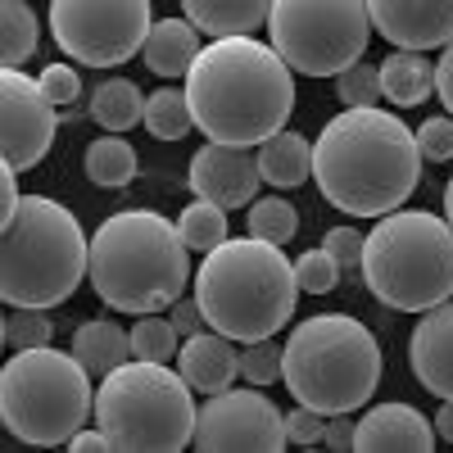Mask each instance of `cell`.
I'll use <instances>...</instances> for the list:
<instances>
[{"mask_svg":"<svg viewBox=\"0 0 453 453\" xmlns=\"http://www.w3.org/2000/svg\"><path fill=\"white\" fill-rule=\"evenodd\" d=\"M335 96L345 100V104H376V100H386L381 91V68L376 64H349L345 73H335Z\"/></svg>","mask_w":453,"mask_h":453,"instance_id":"34","label":"cell"},{"mask_svg":"<svg viewBox=\"0 0 453 453\" xmlns=\"http://www.w3.org/2000/svg\"><path fill=\"white\" fill-rule=\"evenodd\" d=\"M363 241H367V236H358L354 226H331V232L322 236V245H326L331 258L340 263V277L363 273Z\"/></svg>","mask_w":453,"mask_h":453,"instance_id":"35","label":"cell"},{"mask_svg":"<svg viewBox=\"0 0 453 453\" xmlns=\"http://www.w3.org/2000/svg\"><path fill=\"white\" fill-rule=\"evenodd\" d=\"M36 82H42V91H46L59 109H68L73 100L82 96V78H78V68H73V64H46Z\"/></svg>","mask_w":453,"mask_h":453,"instance_id":"38","label":"cell"},{"mask_svg":"<svg viewBox=\"0 0 453 453\" xmlns=\"http://www.w3.org/2000/svg\"><path fill=\"white\" fill-rule=\"evenodd\" d=\"M226 213H232V209H222V204L196 196V204H186L181 218H177V232H181L186 250H200V254L218 250L226 241Z\"/></svg>","mask_w":453,"mask_h":453,"instance_id":"28","label":"cell"},{"mask_svg":"<svg viewBox=\"0 0 453 453\" xmlns=\"http://www.w3.org/2000/svg\"><path fill=\"white\" fill-rule=\"evenodd\" d=\"M168 313H173V326H177L181 335H196V331H204V313H200L196 299H177V304H173Z\"/></svg>","mask_w":453,"mask_h":453,"instance_id":"41","label":"cell"},{"mask_svg":"<svg viewBox=\"0 0 453 453\" xmlns=\"http://www.w3.org/2000/svg\"><path fill=\"white\" fill-rule=\"evenodd\" d=\"M0 64L5 68H19V64H27L32 55H36V42H42V23H36V14H32V5L27 0H5L0 5Z\"/></svg>","mask_w":453,"mask_h":453,"instance_id":"27","label":"cell"},{"mask_svg":"<svg viewBox=\"0 0 453 453\" xmlns=\"http://www.w3.org/2000/svg\"><path fill=\"white\" fill-rule=\"evenodd\" d=\"M145 127L155 141H181L191 136L196 127V109L191 96L177 91V87H159L155 96H145Z\"/></svg>","mask_w":453,"mask_h":453,"instance_id":"26","label":"cell"},{"mask_svg":"<svg viewBox=\"0 0 453 453\" xmlns=\"http://www.w3.org/2000/svg\"><path fill=\"white\" fill-rule=\"evenodd\" d=\"M435 435L444 444H453V399H440V412H435Z\"/></svg>","mask_w":453,"mask_h":453,"instance_id":"44","label":"cell"},{"mask_svg":"<svg viewBox=\"0 0 453 453\" xmlns=\"http://www.w3.org/2000/svg\"><path fill=\"white\" fill-rule=\"evenodd\" d=\"M196 390L173 363L127 358L100 376L96 390V426L109 449L123 453H177L196 440Z\"/></svg>","mask_w":453,"mask_h":453,"instance_id":"6","label":"cell"},{"mask_svg":"<svg viewBox=\"0 0 453 453\" xmlns=\"http://www.w3.org/2000/svg\"><path fill=\"white\" fill-rule=\"evenodd\" d=\"M196 127L222 145H263L295 113V68L254 36H218L186 73Z\"/></svg>","mask_w":453,"mask_h":453,"instance_id":"2","label":"cell"},{"mask_svg":"<svg viewBox=\"0 0 453 453\" xmlns=\"http://www.w3.org/2000/svg\"><path fill=\"white\" fill-rule=\"evenodd\" d=\"M96 418L91 372L78 354L55 345L14 349L0 372V422L32 449H59Z\"/></svg>","mask_w":453,"mask_h":453,"instance_id":"9","label":"cell"},{"mask_svg":"<svg viewBox=\"0 0 453 453\" xmlns=\"http://www.w3.org/2000/svg\"><path fill=\"white\" fill-rule=\"evenodd\" d=\"M363 281L395 313H426L453 299V226L422 209L376 218L363 241Z\"/></svg>","mask_w":453,"mask_h":453,"instance_id":"7","label":"cell"},{"mask_svg":"<svg viewBox=\"0 0 453 453\" xmlns=\"http://www.w3.org/2000/svg\"><path fill=\"white\" fill-rule=\"evenodd\" d=\"M241 376L250 386H273L286 376V345H277L273 335H263V340H245V349H241Z\"/></svg>","mask_w":453,"mask_h":453,"instance_id":"31","label":"cell"},{"mask_svg":"<svg viewBox=\"0 0 453 453\" xmlns=\"http://www.w3.org/2000/svg\"><path fill=\"white\" fill-rule=\"evenodd\" d=\"M258 173L277 191H295L313 177V141L299 132H277L258 145Z\"/></svg>","mask_w":453,"mask_h":453,"instance_id":"21","label":"cell"},{"mask_svg":"<svg viewBox=\"0 0 453 453\" xmlns=\"http://www.w3.org/2000/svg\"><path fill=\"white\" fill-rule=\"evenodd\" d=\"M177 372L191 381V390L218 395V390H232L236 376H241V349L232 345V335L222 331H196L181 340V354H177Z\"/></svg>","mask_w":453,"mask_h":453,"instance_id":"18","label":"cell"},{"mask_svg":"<svg viewBox=\"0 0 453 453\" xmlns=\"http://www.w3.org/2000/svg\"><path fill=\"white\" fill-rule=\"evenodd\" d=\"M82 168H87V177H91L96 186H104V191H123V186L136 181L141 159H136L132 141H123V132H109V136H96V141L87 145Z\"/></svg>","mask_w":453,"mask_h":453,"instance_id":"24","label":"cell"},{"mask_svg":"<svg viewBox=\"0 0 453 453\" xmlns=\"http://www.w3.org/2000/svg\"><path fill=\"white\" fill-rule=\"evenodd\" d=\"M55 109L59 104L27 73H0V164L14 173L42 164L55 145Z\"/></svg>","mask_w":453,"mask_h":453,"instance_id":"13","label":"cell"},{"mask_svg":"<svg viewBox=\"0 0 453 453\" xmlns=\"http://www.w3.org/2000/svg\"><path fill=\"white\" fill-rule=\"evenodd\" d=\"M381 91L390 104L412 109L435 91V64L426 59V50H395L381 64Z\"/></svg>","mask_w":453,"mask_h":453,"instance_id":"23","label":"cell"},{"mask_svg":"<svg viewBox=\"0 0 453 453\" xmlns=\"http://www.w3.org/2000/svg\"><path fill=\"white\" fill-rule=\"evenodd\" d=\"M200 27L191 23V19H159L155 27H150V36H145V46H141V59H145V68L155 73V78H164V82H177V78H186L191 73V64L200 59Z\"/></svg>","mask_w":453,"mask_h":453,"instance_id":"19","label":"cell"},{"mask_svg":"<svg viewBox=\"0 0 453 453\" xmlns=\"http://www.w3.org/2000/svg\"><path fill=\"white\" fill-rule=\"evenodd\" d=\"M73 354L82 358V367L91 376H109L113 367H123L132 358V331H123L109 318L82 322L78 331H73Z\"/></svg>","mask_w":453,"mask_h":453,"instance_id":"22","label":"cell"},{"mask_svg":"<svg viewBox=\"0 0 453 453\" xmlns=\"http://www.w3.org/2000/svg\"><path fill=\"white\" fill-rule=\"evenodd\" d=\"M68 449H78V453H91V449H109V440H104V431L96 426V431H78L68 440Z\"/></svg>","mask_w":453,"mask_h":453,"instance_id":"43","label":"cell"},{"mask_svg":"<svg viewBox=\"0 0 453 453\" xmlns=\"http://www.w3.org/2000/svg\"><path fill=\"white\" fill-rule=\"evenodd\" d=\"M408 367L435 399H453V299L418 318L408 335Z\"/></svg>","mask_w":453,"mask_h":453,"instance_id":"16","label":"cell"},{"mask_svg":"<svg viewBox=\"0 0 453 453\" xmlns=\"http://www.w3.org/2000/svg\"><path fill=\"white\" fill-rule=\"evenodd\" d=\"M191 191L200 200H213L222 209H245L254 204L258 186H263V173H258V150L254 145H222V141H209L191 155Z\"/></svg>","mask_w":453,"mask_h":453,"instance_id":"14","label":"cell"},{"mask_svg":"<svg viewBox=\"0 0 453 453\" xmlns=\"http://www.w3.org/2000/svg\"><path fill=\"white\" fill-rule=\"evenodd\" d=\"M363 453H431L435 422H426L412 403H376L358 422Z\"/></svg>","mask_w":453,"mask_h":453,"instance_id":"17","label":"cell"},{"mask_svg":"<svg viewBox=\"0 0 453 453\" xmlns=\"http://www.w3.org/2000/svg\"><path fill=\"white\" fill-rule=\"evenodd\" d=\"M181 14L209 42H218V36H250L254 27H268L273 0H181Z\"/></svg>","mask_w":453,"mask_h":453,"instance_id":"20","label":"cell"},{"mask_svg":"<svg viewBox=\"0 0 453 453\" xmlns=\"http://www.w3.org/2000/svg\"><path fill=\"white\" fill-rule=\"evenodd\" d=\"M435 96L444 100V109L453 113V42L444 46V55L435 59Z\"/></svg>","mask_w":453,"mask_h":453,"instance_id":"42","label":"cell"},{"mask_svg":"<svg viewBox=\"0 0 453 453\" xmlns=\"http://www.w3.org/2000/svg\"><path fill=\"white\" fill-rule=\"evenodd\" d=\"M87 281L113 313H168L191 281V250L173 218L123 209L96 226Z\"/></svg>","mask_w":453,"mask_h":453,"instance_id":"3","label":"cell"},{"mask_svg":"<svg viewBox=\"0 0 453 453\" xmlns=\"http://www.w3.org/2000/svg\"><path fill=\"white\" fill-rule=\"evenodd\" d=\"M0 335H5L10 349H42L55 340V322L46 318V309H10Z\"/></svg>","mask_w":453,"mask_h":453,"instance_id":"32","label":"cell"},{"mask_svg":"<svg viewBox=\"0 0 453 453\" xmlns=\"http://www.w3.org/2000/svg\"><path fill=\"white\" fill-rule=\"evenodd\" d=\"M295 277H299V286H304L309 295H331L340 281V263L331 258V250L326 245H318V250H304L295 258Z\"/></svg>","mask_w":453,"mask_h":453,"instance_id":"33","label":"cell"},{"mask_svg":"<svg viewBox=\"0 0 453 453\" xmlns=\"http://www.w3.org/2000/svg\"><path fill=\"white\" fill-rule=\"evenodd\" d=\"M326 449L335 453H345V449H358V422H354V412H331L326 418Z\"/></svg>","mask_w":453,"mask_h":453,"instance_id":"39","label":"cell"},{"mask_svg":"<svg viewBox=\"0 0 453 453\" xmlns=\"http://www.w3.org/2000/svg\"><path fill=\"white\" fill-rule=\"evenodd\" d=\"M367 10L395 50H444L453 42V0H367Z\"/></svg>","mask_w":453,"mask_h":453,"instance_id":"15","label":"cell"},{"mask_svg":"<svg viewBox=\"0 0 453 453\" xmlns=\"http://www.w3.org/2000/svg\"><path fill=\"white\" fill-rule=\"evenodd\" d=\"M286 390L318 412H354L381 386V345L349 313L304 318L286 340Z\"/></svg>","mask_w":453,"mask_h":453,"instance_id":"8","label":"cell"},{"mask_svg":"<svg viewBox=\"0 0 453 453\" xmlns=\"http://www.w3.org/2000/svg\"><path fill=\"white\" fill-rule=\"evenodd\" d=\"M19 204H23V196H19V173L0 164V226L19 213Z\"/></svg>","mask_w":453,"mask_h":453,"instance_id":"40","label":"cell"},{"mask_svg":"<svg viewBox=\"0 0 453 453\" xmlns=\"http://www.w3.org/2000/svg\"><path fill=\"white\" fill-rule=\"evenodd\" d=\"M286 435H290V444H299V449H318V444L326 440V412L299 403L295 412H286Z\"/></svg>","mask_w":453,"mask_h":453,"instance_id":"37","label":"cell"},{"mask_svg":"<svg viewBox=\"0 0 453 453\" xmlns=\"http://www.w3.org/2000/svg\"><path fill=\"white\" fill-rule=\"evenodd\" d=\"M444 218H449V226H453V177H449V186H444Z\"/></svg>","mask_w":453,"mask_h":453,"instance_id":"45","label":"cell"},{"mask_svg":"<svg viewBox=\"0 0 453 453\" xmlns=\"http://www.w3.org/2000/svg\"><path fill=\"white\" fill-rule=\"evenodd\" d=\"M91 119L104 132H132L136 123H145V96L132 78H104L91 96Z\"/></svg>","mask_w":453,"mask_h":453,"instance_id":"25","label":"cell"},{"mask_svg":"<svg viewBox=\"0 0 453 453\" xmlns=\"http://www.w3.org/2000/svg\"><path fill=\"white\" fill-rule=\"evenodd\" d=\"M191 444L200 453H277L290 444L286 412L258 390H218L200 403Z\"/></svg>","mask_w":453,"mask_h":453,"instance_id":"12","label":"cell"},{"mask_svg":"<svg viewBox=\"0 0 453 453\" xmlns=\"http://www.w3.org/2000/svg\"><path fill=\"white\" fill-rule=\"evenodd\" d=\"M367 0H273L268 42L309 78H335L367 55L372 42Z\"/></svg>","mask_w":453,"mask_h":453,"instance_id":"10","label":"cell"},{"mask_svg":"<svg viewBox=\"0 0 453 453\" xmlns=\"http://www.w3.org/2000/svg\"><path fill=\"white\" fill-rule=\"evenodd\" d=\"M295 232H299V213H295L290 200H281V196H263V200L250 204V236L273 241V245H290Z\"/></svg>","mask_w":453,"mask_h":453,"instance_id":"30","label":"cell"},{"mask_svg":"<svg viewBox=\"0 0 453 453\" xmlns=\"http://www.w3.org/2000/svg\"><path fill=\"white\" fill-rule=\"evenodd\" d=\"M91 273V236L50 196H23L0 226V295L10 309H55Z\"/></svg>","mask_w":453,"mask_h":453,"instance_id":"5","label":"cell"},{"mask_svg":"<svg viewBox=\"0 0 453 453\" xmlns=\"http://www.w3.org/2000/svg\"><path fill=\"white\" fill-rule=\"evenodd\" d=\"M150 27V0H50V36L73 64L119 68L145 46Z\"/></svg>","mask_w":453,"mask_h":453,"instance_id":"11","label":"cell"},{"mask_svg":"<svg viewBox=\"0 0 453 453\" xmlns=\"http://www.w3.org/2000/svg\"><path fill=\"white\" fill-rule=\"evenodd\" d=\"M418 145L426 164H449L453 159V113H440V119H426L418 127Z\"/></svg>","mask_w":453,"mask_h":453,"instance_id":"36","label":"cell"},{"mask_svg":"<svg viewBox=\"0 0 453 453\" xmlns=\"http://www.w3.org/2000/svg\"><path fill=\"white\" fill-rule=\"evenodd\" d=\"M181 331L173 326V318H155V313H136L132 326V358H150V363H173L181 354Z\"/></svg>","mask_w":453,"mask_h":453,"instance_id":"29","label":"cell"},{"mask_svg":"<svg viewBox=\"0 0 453 453\" xmlns=\"http://www.w3.org/2000/svg\"><path fill=\"white\" fill-rule=\"evenodd\" d=\"M299 277L281 245L258 236H226L218 250L204 254L196 273V304L204 322L232 340H263L277 335L299 304Z\"/></svg>","mask_w":453,"mask_h":453,"instance_id":"4","label":"cell"},{"mask_svg":"<svg viewBox=\"0 0 453 453\" xmlns=\"http://www.w3.org/2000/svg\"><path fill=\"white\" fill-rule=\"evenodd\" d=\"M313 177L331 209L386 218L403 209L422 181L418 132L381 104H345L313 141Z\"/></svg>","mask_w":453,"mask_h":453,"instance_id":"1","label":"cell"}]
</instances>
